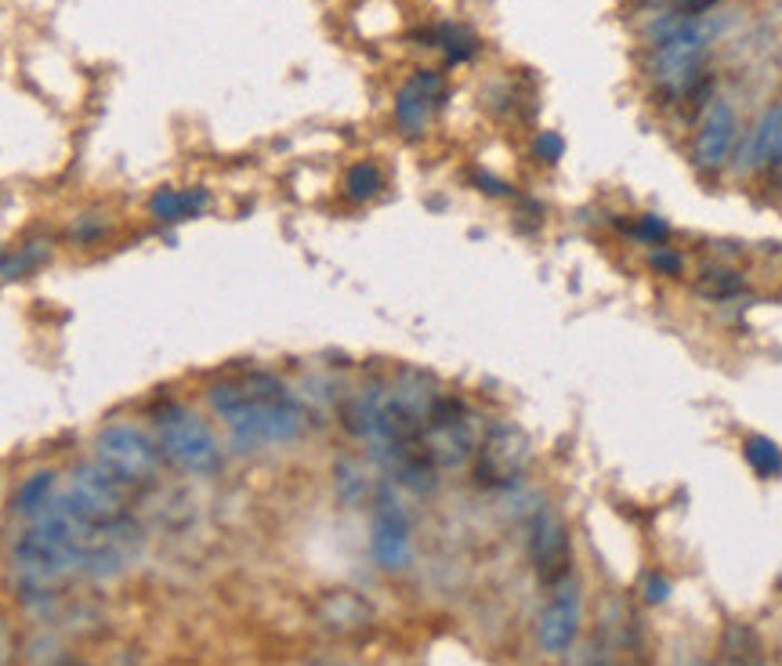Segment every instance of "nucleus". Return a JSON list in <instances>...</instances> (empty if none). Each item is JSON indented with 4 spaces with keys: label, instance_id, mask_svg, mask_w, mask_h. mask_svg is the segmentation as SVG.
I'll return each instance as SVG.
<instances>
[{
    "label": "nucleus",
    "instance_id": "nucleus-19",
    "mask_svg": "<svg viewBox=\"0 0 782 666\" xmlns=\"http://www.w3.org/2000/svg\"><path fill=\"white\" fill-rule=\"evenodd\" d=\"M648 8H656V19H703L706 11H714L721 0H645Z\"/></svg>",
    "mask_w": 782,
    "mask_h": 666
},
{
    "label": "nucleus",
    "instance_id": "nucleus-7",
    "mask_svg": "<svg viewBox=\"0 0 782 666\" xmlns=\"http://www.w3.org/2000/svg\"><path fill=\"white\" fill-rule=\"evenodd\" d=\"M370 550L381 569L402 572L413 565V532L410 518L402 511L399 492L391 486H381L373 503V529H370Z\"/></svg>",
    "mask_w": 782,
    "mask_h": 666
},
{
    "label": "nucleus",
    "instance_id": "nucleus-13",
    "mask_svg": "<svg viewBox=\"0 0 782 666\" xmlns=\"http://www.w3.org/2000/svg\"><path fill=\"white\" fill-rule=\"evenodd\" d=\"M211 207L207 188H156L149 199V217L159 225H185Z\"/></svg>",
    "mask_w": 782,
    "mask_h": 666
},
{
    "label": "nucleus",
    "instance_id": "nucleus-3",
    "mask_svg": "<svg viewBox=\"0 0 782 666\" xmlns=\"http://www.w3.org/2000/svg\"><path fill=\"white\" fill-rule=\"evenodd\" d=\"M153 431H156L159 449H164V460H170L174 468H182L196 478H211L222 471V463H225L222 442H217L214 428L193 410V405L164 402L153 413Z\"/></svg>",
    "mask_w": 782,
    "mask_h": 666
},
{
    "label": "nucleus",
    "instance_id": "nucleus-21",
    "mask_svg": "<svg viewBox=\"0 0 782 666\" xmlns=\"http://www.w3.org/2000/svg\"><path fill=\"white\" fill-rule=\"evenodd\" d=\"M338 489H341V497L348 503H359L370 492V482L362 478V468H359L355 460H341L338 463Z\"/></svg>",
    "mask_w": 782,
    "mask_h": 666
},
{
    "label": "nucleus",
    "instance_id": "nucleus-5",
    "mask_svg": "<svg viewBox=\"0 0 782 666\" xmlns=\"http://www.w3.org/2000/svg\"><path fill=\"white\" fill-rule=\"evenodd\" d=\"M482 428L460 399L439 395L424 420V449L434 468H460L478 453Z\"/></svg>",
    "mask_w": 782,
    "mask_h": 666
},
{
    "label": "nucleus",
    "instance_id": "nucleus-23",
    "mask_svg": "<svg viewBox=\"0 0 782 666\" xmlns=\"http://www.w3.org/2000/svg\"><path fill=\"white\" fill-rule=\"evenodd\" d=\"M634 236L642 239V243H648V246H663L666 239H671V225L659 222V217L645 214L642 222L634 225Z\"/></svg>",
    "mask_w": 782,
    "mask_h": 666
},
{
    "label": "nucleus",
    "instance_id": "nucleus-12",
    "mask_svg": "<svg viewBox=\"0 0 782 666\" xmlns=\"http://www.w3.org/2000/svg\"><path fill=\"white\" fill-rule=\"evenodd\" d=\"M782 159V101L768 106L761 112L757 127L750 130L746 153H743V170H768Z\"/></svg>",
    "mask_w": 782,
    "mask_h": 666
},
{
    "label": "nucleus",
    "instance_id": "nucleus-9",
    "mask_svg": "<svg viewBox=\"0 0 782 666\" xmlns=\"http://www.w3.org/2000/svg\"><path fill=\"white\" fill-rule=\"evenodd\" d=\"M579 623H584V598H579V587L573 579H561L555 587V598L547 601L536 623V641L547 652V656H565L579 637Z\"/></svg>",
    "mask_w": 782,
    "mask_h": 666
},
{
    "label": "nucleus",
    "instance_id": "nucleus-2",
    "mask_svg": "<svg viewBox=\"0 0 782 666\" xmlns=\"http://www.w3.org/2000/svg\"><path fill=\"white\" fill-rule=\"evenodd\" d=\"M652 37V55H648V77L656 80L663 95H685L700 80L703 58L710 51V40H714V26L703 19H656V26L648 29Z\"/></svg>",
    "mask_w": 782,
    "mask_h": 666
},
{
    "label": "nucleus",
    "instance_id": "nucleus-26",
    "mask_svg": "<svg viewBox=\"0 0 782 666\" xmlns=\"http://www.w3.org/2000/svg\"><path fill=\"white\" fill-rule=\"evenodd\" d=\"M642 594H645L648 605H659V601H666V594H671V579H666V576H645Z\"/></svg>",
    "mask_w": 782,
    "mask_h": 666
},
{
    "label": "nucleus",
    "instance_id": "nucleus-6",
    "mask_svg": "<svg viewBox=\"0 0 782 666\" xmlns=\"http://www.w3.org/2000/svg\"><path fill=\"white\" fill-rule=\"evenodd\" d=\"M532 460V442L511 420H497L489 431H482L475 453V478L486 489H511L518 486L529 471Z\"/></svg>",
    "mask_w": 782,
    "mask_h": 666
},
{
    "label": "nucleus",
    "instance_id": "nucleus-18",
    "mask_svg": "<svg viewBox=\"0 0 782 666\" xmlns=\"http://www.w3.org/2000/svg\"><path fill=\"white\" fill-rule=\"evenodd\" d=\"M434 40V48H442L449 62H468V58L478 51V40L471 29H463V26H439L431 33Z\"/></svg>",
    "mask_w": 782,
    "mask_h": 666
},
{
    "label": "nucleus",
    "instance_id": "nucleus-16",
    "mask_svg": "<svg viewBox=\"0 0 782 666\" xmlns=\"http://www.w3.org/2000/svg\"><path fill=\"white\" fill-rule=\"evenodd\" d=\"M743 457H746V463L757 478H779L782 474V449L772 439H764V434H750V439L743 442Z\"/></svg>",
    "mask_w": 782,
    "mask_h": 666
},
{
    "label": "nucleus",
    "instance_id": "nucleus-14",
    "mask_svg": "<svg viewBox=\"0 0 782 666\" xmlns=\"http://www.w3.org/2000/svg\"><path fill=\"white\" fill-rule=\"evenodd\" d=\"M319 616H323V623L330 630H359L373 619L370 605L362 601L359 594H348V590L330 594V598L323 601V608H319Z\"/></svg>",
    "mask_w": 782,
    "mask_h": 666
},
{
    "label": "nucleus",
    "instance_id": "nucleus-4",
    "mask_svg": "<svg viewBox=\"0 0 782 666\" xmlns=\"http://www.w3.org/2000/svg\"><path fill=\"white\" fill-rule=\"evenodd\" d=\"M95 460L124 486H145L164 463V449L156 442V431L138 428L135 420H113L98 431Z\"/></svg>",
    "mask_w": 782,
    "mask_h": 666
},
{
    "label": "nucleus",
    "instance_id": "nucleus-17",
    "mask_svg": "<svg viewBox=\"0 0 782 666\" xmlns=\"http://www.w3.org/2000/svg\"><path fill=\"white\" fill-rule=\"evenodd\" d=\"M384 188V174L377 164H370V159H362V164H352L344 174V196L352 199V203H366L373 199L377 193Z\"/></svg>",
    "mask_w": 782,
    "mask_h": 666
},
{
    "label": "nucleus",
    "instance_id": "nucleus-28",
    "mask_svg": "<svg viewBox=\"0 0 782 666\" xmlns=\"http://www.w3.org/2000/svg\"><path fill=\"white\" fill-rule=\"evenodd\" d=\"M0 265H4V257H0Z\"/></svg>",
    "mask_w": 782,
    "mask_h": 666
},
{
    "label": "nucleus",
    "instance_id": "nucleus-11",
    "mask_svg": "<svg viewBox=\"0 0 782 666\" xmlns=\"http://www.w3.org/2000/svg\"><path fill=\"white\" fill-rule=\"evenodd\" d=\"M735 135H739V124H735V109L729 101H714V106L706 109L703 124H700V135H695V145H692V159L695 167L714 174L729 164V156L735 149Z\"/></svg>",
    "mask_w": 782,
    "mask_h": 666
},
{
    "label": "nucleus",
    "instance_id": "nucleus-24",
    "mask_svg": "<svg viewBox=\"0 0 782 666\" xmlns=\"http://www.w3.org/2000/svg\"><path fill=\"white\" fill-rule=\"evenodd\" d=\"M648 265L656 268L659 275H681V268H685V261H681V254L674 251H666V246H656L648 257Z\"/></svg>",
    "mask_w": 782,
    "mask_h": 666
},
{
    "label": "nucleus",
    "instance_id": "nucleus-1",
    "mask_svg": "<svg viewBox=\"0 0 782 666\" xmlns=\"http://www.w3.org/2000/svg\"><path fill=\"white\" fill-rule=\"evenodd\" d=\"M207 405L217 420H225L232 442L240 449L290 445L309 428L301 399L268 370H246L225 376L207 388Z\"/></svg>",
    "mask_w": 782,
    "mask_h": 666
},
{
    "label": "nucleus",
    "instance_id": "nucleus-22",
    "mask_svg": "<svg viewBox=\"0 0 782 666\" xmlns=\"http://www.w3.org/2000/svg\"><path fill=\"white\" fill-rule=\"evenodd\" d=\"M700 290L710 297H732V294L743 290V280H739L735 272H706V280L700 283Z\"/></svg>",
    "mask_w": 782,
    "mask_h": 666
},
{
    "label": "nucleus",
    "instance_id": "nucleus-25",
    "mask_svg": "<svg viewBox=\"0 0 782 666\" xmlns=\"http://www.w3.org/2000/svg\"><path fill=\"white\" fill-rule=\"evenodd\" d=\"M561 149H565V141L555 135V130H544V135L536 138V156H540L544 164H558Z\"/></svg>",
    "mask_w": 782,
    "mask_h": 666
},
{
    "label": "nucleus",
    "instance_id": "nucleus-15",
    "mask_svg": "<svg viewBox=\"0 0 782 666\" xmlns=\"http://www.w3.org/2000/svg\"><path fill=\"white\" fill-rule=\"evenodd\" d=\"M55 489H58V474L55 471H37L29 474L26 482L19 486V497H14V511L19 515H40L43 507L55 500Z\"/></svg>",
    "mask_w": 782,
    "mask_h": 666
},
{
    "label": "nucleus",
    "instance_id": "nucleus-8",
    "mask_svg": "<svg viewBox=\"0 0 782 666\" xmlns=\"http://www.w3.org/2000/svg\"><path fill=\"white\" fill-rule=\"evenodd\" d=\"M529 561L540 584L558 587L561 579H569V561H573V547H569V532H565V521L550 511H540L529 521Z\"/></svg>",
    "mask_w": 782,
    "mask_h": 666
},
{
    "label": "nucleus",
    "instance_id": "nucleus-20",
    "mask_svg": "<svg viewBox=\"0 0 782 666\" xmlns=\"http://www.w3.org/2000/svg\"><path fill=\"white\" fill-rule=\"evenodd\" d=\"M43 257H48V243H43V239H37V243H26L19 254H14V257H8L4 265H0V275H4V280H19V275L33 272Z\"/></svg>",
    "mask_w": 782,
    "mask_h": 666
},
{
    "label": "nucleus",
    "instance_id": "nucleus-10",
    "mask_svg": "<svg viewBox=\"0 0 782 666\" xmlns=\"http://www.w3.org/2000/svg\"><path fill=\"white\" fill-rule=\"evenodd\" d=\"M446 98V80L434 69H417L395 98V124L405 138H420Z\"/></svg>",
    "mask_w": 782,
    "mask_h": 666
},
{
    "label": "nucleus",
    "instance_id": "nucleus-27",
    "mask_svg": "<svg viewBox=\"0 0 782 666\" xmlns=\"http://www.w3.org/2000/svg\"><path fill=\"white\" fill-rule=\"evenodd\" d=\"M475 185H482L486 196H507V193H511V188H507L500 178H489V174H482V170L475 174Z\"/></svg>",
    "mask_w": 782,
    "mask_h": 666
}]
</instances>
